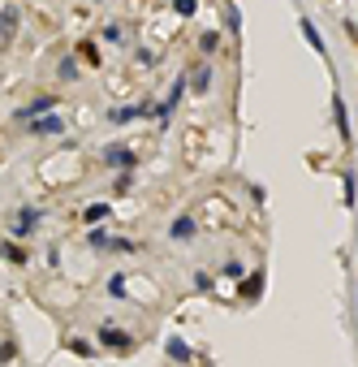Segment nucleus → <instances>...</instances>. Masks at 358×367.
<instances>
[{
  "mask_svg": "<svg viewBox=\"0 0 358 367\" xmlns=\"http://www.w3.org/2000/svg\"><path fill=\"white\" fill-rule=\"evenodd\" d=\"M39 225H43V212H39V208H31V203H22V208L13 212V220H9V238H13V242H22V238H31Z\"/></svg>",
  "mask_w": 358,
  "mask_h": 367,
  "instance_id": "obj_1",
  "label": "nucleus"
},
{
  "mask_svg": "<svg viewBox=\"0 0 358 367\" xmlns=\"http://www.w3.org/2000/svg\"><path fill=\"white\" fill-rule=\"evenodd\" d=\"M95 341H99L104 350H113V354H130V350H134V333H125V329H117V324H99Z\"/></svg>",
  "mask_w": 358,
  "mask_h": 367,
  "instance_id": "obj_2",
  "label": "nucleus"
},
{
  "mask_svg": "<svg viewBox=\"0 0 358 367\" xmlns=\"http://www.w3.org/2000/svg\"><path fill=\"white\" fill-rule=\"evenodd\" d=\"M99 160H104L108 168H117V173H134V164H138L134 147H125V143H113V147H104V152H99Z\"/></svg>",
  "mask_w": 358,
  "mask_h": 367,
  "instance_id": "obj_3",
  "label": "nucleus"
},
{
  "mask_svg": "<svg viewBox=\"0 0 358 367\" xmlns=\"http://www.w3.org/2000/svg\"><path fill=\"white\" fill-rule=\"evenodd\" d=\"M17 27H22V9L17 5H5V9H0V52H9V48H13Z\"/></svg>",
  "mask_w": 358,
  "mask_h": 367,
  "instance_id": "obj_4",
  "label": "nucleus"
},
{
  "mask_svg": "<svg viewBox=\"0 0 358 367\" xmlns=\"http://www.w3.org/2000/svg\"><path fill=\"white\" fill-rule=\"evenodd\" d=\"M27 130H31V134H39V138H48V134H65V117L43 113V117H35V121H31Z\"/></svg>",
  "mask_w": 358,
  "mask_h": 367,
  "instance_id": "obj_5",
  "label": "nucleus"
},
{
  "mask_svg": "<svg viewBox=\"0 0 358 367\" xmlns=\"http://www.w3.org/2000/svg\"><path fill=\"white\" fill-rule=\"evenodd\" d=\"M264 294V268H255L250 277H242V285H238V298H246V303H255Z\"/></svg>",
  "mask_w": 358,
  "mask_h": 367,
  "instance_id": "obj_6",
  "label": "nucleus"
},
{
  "mask_svg": "<svg viewBox=\"0 0 358 367\" xmlns=\"http://www.w3.org/2000/svg\"><path fill=\"white\" fill-rule=\"evenodd\" d=\"M52 108H57L52 95H39V100H31L27 108H17V121H35V117H43V113H52Z\"/></svg>",
  "mask_w": 358,
  "mask_h": 367,
  "instance_id": "obj_7",
  "label": "nucleus"
},
{
  "mask_svg": "<svg viewBox=\"0 0 358 367\" xmlns=\"http://www.w3.org/2000/svg\"><path fill=\"white\" fill-rule=\"evenodd\" d=\"M194 233H199V225H194V216H177L173 225H169V238H173V242H190Z\"/></svg>",
  "mask_w": 358,
  "mask_h": 367,
  "instance_id": "obj_8",
  "label": "nucleus"
},
{
  "mask_svg": "<svg viewBox=\"0 0 358 367\" xmlns=\"http://www.w3.org/2000/svg\"><path fill=\"white\" fill-rule=\"evenodd\" d=\"M332 121H337V130H341V138L350 143V108H345V100H341V91L332 95Z\"/></svg>",
  "mask_w": 358,
  "mask_h": 367,
  "instance_id": "obj_9",
  "label": "nucleus"
},
{
  "mask_svg": "<svg viewBox=\"0 0 358 367\" xmlns=\"http://www.w3.org/2000/svg\"><path fill=\"white\" fill-rule=\"evenodd\" d=\"M186 87H194V95H203V91L212 87V69H208V65H194V69L186 73Z\"/></svg>",
  "mask_w": 358,
  "mask_h": 367,
  "instance_id": "obj_10",
  "label": "nucleus"
},
{
  "mask_svg": "<svg viewBox=\"0 0 358 367\" xmlns=\"http://www.w3.org/2000/svg\"><path fill=\"white\" fill-rule=\"evenodd\" d=\"M164 354H169L173 363H182V367H186V363L194 359V354H190V346H186L182 337H169V341H164Z\"/></svg>",
  "mask_w": 358,
  "mask_h": 367,
  "instance_id": "obj_11",
  "label": "nucleus"
},
{
  "mask_svg": "<svg viewBox=\"0 0 358 367\" xmlns=\"http://www.w3.org/2000/svg\"><path fill=\"white\" fill-rule=\"evenodd\" d=\"M0 259H9L13 268H22V264H31V255L22 251V247H17L13 238H5V242H0Z\"/></svg>",
  "mask_w": 358,
  "mask_h": 367,
  "instance_id": "obj_12",
  "label": "nucleus"
},
{
  "mask_svg": "<svg viewBox=\"0 0 358 367\" xmlns=\"http://www.w3.org/2000/svg\"><path fill=\"white\" fill-rule=\"evenodd\" d=\"M302 39H306V43H311V48H315V52H320V57L328 52V48H324V35L315 31V22H306V17H302Z\"/></svg>",
  "mask_w": 358,
  "mask_h": 367,
  "instance_id": "obj_13",
  "label": "nucleus"
},
{
  "mask_svg": "<svg viewBox=\"0 0 358 367\" xmlns=\"http://www.w3.org/2000/svg\"><path fill=\"white\" fill-rule=\"evenodd\" d=\"M65 350H69V354H78V359H95V346H91L87 337H69V341H65Z\"/></svg>",
  "mask_w": 358,
  "mask_h": 367,
  "instance_id": "obj_14",
  "label": "nucleus"
},
{
  "mask_svg": "<svg viewBox=\"0 0 358 367\" xmlns=\"http://www.w3.org/2000/svg\"><path fill=\"white\" fill-rule=\"evenodd\" d=\"M143 113H151V108H147V104H138V108H113V113H108V121L125 126V121H134V117H143Z\"/></svg>",
  "mask_w": 358,
  "mask_h": 367,
  "instance_id": "obj_15",
  "label": "nucleus"
},
{
  "mask_svg": "<svg viewBox=\"0 0 358 367\" xmlns=\"http://www.w3.org/2000/svg\"><path fill=\"white\" fill-rule=\"evenodd\" d=\"M83 220H87V225H104V220H108V203H87Z\"/></svg>",
  "mask_w": 358,
  "mask_h": 367,
  "instance_id": "obj_16",
  "label": "nucleus"
},
{
  "mask_svg": "<svg viewBox=\"0 0 358 367\" xmlns=\"http://www.w3.org/2000/svg\"><path fill=\"white\" fill-rule=\"evenodd\" d=\"M78 57H83L87 65H99V48H95V39H83V43H78Z\"/></svg>",
  "mask_w": 358,
  "mask_h": 367,
  "instance_id": "obj_17",
  "label": "nucleus"
},
{
  "mask_svg": "<svg viewBox=\"0 0 358 367\" xmlns=\"http://www.w3.org/2000/svg\"><path fill=\"white\" fill-rule=\"evenodd\" d=\"M358 203V178H354V168H345V208Z\"/></svg>",
  "mask_w": 358,
  "mask_h": 367,
  "instance_id": "obj_18",
  "label": "nucleus"
},
{
  "mask_svg": "<svg viewBox=\"0 0 358 367\" xmlns=\"http://www.w3.org/2000/svg\"><path fill=\"white\" fill-rule=\"evenodd\" d=\"M13 359H17V341H13V337H5V341H0V367L13 363Z\"/></svg>",
  "mask_w": 358,
  "mask_h": 367,
  "instance_id": "obj_19",
  "label": "nucleus"
},
{
  "mask_svg": "<svg viewBox=\"0 0 358 367\" xmlns=\"http://www.w3.org/2000/svg\"><path fill=\"white\" fill-rule=\"evenodd\" d=\"M87 242H91L95 251H108V242H113V238H108V229H91V233H87Z\"/></svg>",
  "mask_w": 358,
  "mask_h": 367,
  "instance_id": "obj_20",
  "label": "nucleus"
},
{
  "mask_svg": "<svg viewBox=\"0 0 358 367\" xmlns=\"http://www.w3.org/2000/svg\"><path fill=\"white\" fill-rule=\"evenodd\" d=\"M57 73H61L65 82H73V78H78V61H73V57H65V61L57 65Z\"/></svg>",
  "mask_w": 358,
  "mask_h": 367,
  "instance_id": "obj_21",
  "label": "nucleus"
},
{
  "mask_svg": "<svg viewBox=\"0 0 358 367\" xmlns=\"http://www.w3.org/2000/svg\"><path fill=\"white\" fill-rule=\"evenodd\" d=\"M220 273H224V277H238V281H242L246 264H238V259H224V264H220Z\"/></svg>",
  "mask_w": 358,
  "mask_h": 367,
  "instance_id": "obj_22",
  "label": "nucleus"
},
{
  "mask_svg": "<svg viewBox=\"0 0 358 367\" xmlns=\"http://www.w3.org/2000/svg\"><path fill=\"white\" fill-rule=\"evenodd\" d=\"M108 251H125V255H130V251H138V242H130V238H113Z\"/></svg>",
  "mask_w": 358,
  "mask_h": 367,
  "instance_id": "obj_23",
  "label": "nucleus"
},
{
  "mask_svg": "<svg viewBox=\"0 0 358 367\" xmlns=\"http://www.w3.org/2000/svg\"><path fill=\"white\" fill-rule=\"evenodd\" d=\"M108 294H113V298H125V294H130V289H125V277H121V273L108 281Z\"/></svg>",
  "mask_w": 358,
  "mask_h": 367,
  "instance_id": "obj_24",
  "label": "nucleus"
},
{
  "mask_svg": "<svg viewBox=\"0 0 358 367\" xmlns=\"http://www.w3.org/2000/svg\"><path fill=\"white\" fill-rule=\"evenodd\" d=\"M238 27H242V13H238V9H229V13H224V31H234V35H238Z\"/></svg>",
  "mask_w": 358,
  "mask_h": 367,
  "instance_id": "obj_25",
  "label": "nucleus"
},
{
  "mask_svg": "<svg viewBox=\"0 0 358 367\" xmlns=\"http://www.w3.org/2000/svg\"><path fill=\"white\" fill-rule=\"evenodd\" d=\"M173 9L182 13V17H194V9H199V5H194V0H173Z\"/></svg>",
  "mask_w": 358,
  "mask_h": 367,
  "instance_id": "obj_26",
  "label": "nucleus"
},
{
  "mask_svg": "<svg viewBox=\"0 0 358 367\" xmlns=\"http://www.w3.org/2000/svg\"><path fill=\"white\" fill-rule=\"evenodd\" d=\"M216 43H220V35H216V31H208V35L199 39V48H203V52H216Z\"/></svg>",
  "mask_w": 358,
  "mask_h": 367,
  "instance_id": "obj_27",
  "label": "nucleus"
},
{
  "mask_svg": "<svg viewBox=\"0 0 358 367\" xmlns=\"http://www.w3.org/2000/svg\"><path fill=\"white\" fill-rule=\"evenodd\" d=\"M130 186H134V173H121V178H117V194H125Z\"/></svg>",
  "mask_w": 358,
  "mask_h": 367,
  "instance_id": "obj_28",
  "label": "nucleus"
}]
</instances>
